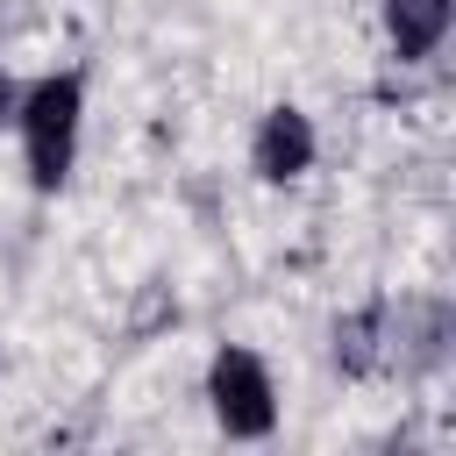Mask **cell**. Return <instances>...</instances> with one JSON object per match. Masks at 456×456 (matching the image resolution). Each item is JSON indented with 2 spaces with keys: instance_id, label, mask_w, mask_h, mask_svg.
<instances>
[{
  "instance_id": "cell-5",
  "label": "cell",
  "mask_w": 456,
  "mask_h": 456,
  "mask_svg": "<svg viewBox=\"0 0 456 456\" xmlns=\"http://www.w3.org/2000/svg\"><path fill=\"white\" fill-rule=\"evenodd\" d=\"M385 306H363V314H342L335 321V363L342 370H378L385 363Z\"/></svg>"
},
{
  "instance_id": "cell-3",
  "label": "cell",
  "mask_w": 456,
  "mask_h": 456,
  "mask_svg": "<svg viewBox=\"0 0 456 456\" xmlns=\"http://www.w3.org/2000/svg\"><path fill=\"white\" fill-rule=\"evenodd\" d=\"M256 171L271 178V185H285V178H299L306 164H314V121L299 114V107H271L264 114V128H256Z\"/></svg>"
},
{
  "instance_id": "cell-2",
  "label": "cell",
  "mask_w": 456,
  "mask_h": 456,
  "mask_svg": "<svg viewBox=\"0 0 456 456\" xmlns=\"http://www.w3.org/2000/svg\"><path fill=\"white\" fill-rule=\"evenodd\" d=\"M207 399H214V420H221L228 435H242V442L271 435V420H278L271 370H264L249 349H221V356L207 363Z\"/></svg>"
},
{
  "instance_id": "cell-4",
  "label": "cell",
  "mask_w": 456,
  "mask_h": 456,
  "mask_svg": "<svg viewBox=\"0 0 456 456\" xmlns=\"http://www.w3.org/2000/svg\"><path fill=\"white\" fill-rule=\"evenodd\" d=\"M449 28V0H385V36L399 57H428Z\"/></svg>"
},
{
  "instance_id": "cell-1",
  "label": "cell",
  "mask_w": 456,
  "mask_h": 456,
  "mask_svg": "<svg viewBox=\"0 0 456 456\" xmlns=\"http://www.w3.org/2000/svg\"><path fill=\"white\" fill-rule=\"evenodd\" d=\"M78 114H86L78 71H50V78H36V86L14 100L21 150H28V178H36L43 192H57L64 171H71V157H78Z\"/></svg>"
},
{
  "instance_id": "cell-6",
  "label": "cell",
  "mask_w": 456,
  "mask_h": 456,
  "mask_svg": "<svg viewBox=\"0 0 456 456\" xmlns=\"http://www.w3.org/2000/svg\"><path fill=\"white\" fill-rule=\"evenodd\" d=\"M14 114V86H7V71H0V121Z\"/></svg>"
}]
</instances>
